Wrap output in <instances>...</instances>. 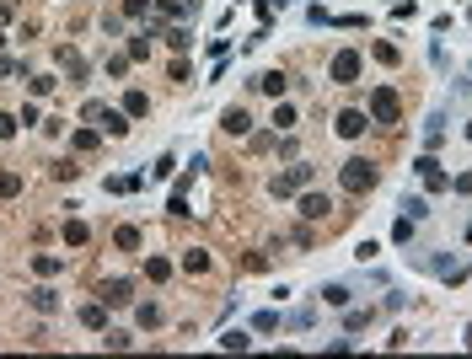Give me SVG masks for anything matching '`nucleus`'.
Segmentation results:
<instances>
[{
	"label": "nucleus",
	"instance_id": "a211bd4d",
	"mask_svg": "<svg viewBox=\"0 0 472 359\" xmlns=\"http://www.w3.org/2000/svg\"><path fill=\"white\" fill-rule=\"evenodd\" d=\"M370 327V306H349L344 311V333H365Z\"/></svg>",
	"mask_w": 472,
	"mask_h": 359
},
{
	"label": "nucleus",
	"instance_id": "09e8293b",
	"mask_svg": "<svg viewBox=\"0 0 472 359\" xmlns=\"http://www.w3.org/2000/svg\"><path fill=\"white\" fill-rule=\"evenodd\" d=\"M467 247H472V225H467Z\"/></svg>",
	"mask_w": 472,
	"mask_h": 359
},
{
	"label": "nucleus",
	"instance_id": "aec40b11",
	"mask_svg": "<svg viewBox=\"0 0 472 359\" xmlns=\"http://www.w3.org/2000/svg\"><path fill=\"white\" fill-rule=\"evenodd\" d=\"M268 123H274L279 134H285V129H295V107H290V102L279 97V102H274V119H268Z\"/></svg>",
	"mask_w": 472,
	"mask_h": 359
},
{
	"label": "nucleus",
	"instance_id": "603ef678",
	"mask_svg": "<svg viewBox=\"0 0 472 359\" xmlns=\"http://www.w3.org/2000/svg\"><path fill=\"white\" fill-rule=\"evenodd\" d=\"M467 76H472V70H467Z\"/></svg>",
	"mask_w": 472,
	"mask_h": 359
},
{
	"label": "nucleus",
	"instance_id": "c85d7f7f",
	"mask_svg": "<svg viewBox=\"0 0 472 359\" xmlns=\"http://www.w3.org/2000/svg\"><path fill=\"white\" fill-rule=\"evenodd\" d=\"M145 274L161 284V279H172V263H166V258H145Z\"/></svg>",
	"mask_w": 472,
	"mask_h": 359
},
{
	"label": "nucleus",
	"instance_id": "4c0bfd02",
	"mask_svg": "<svg viewBox=\"0 0 472 359\" xmlns=\"http://www.w3.org/2000/svg\"><path fill=\"white\" fill-rule=\"evenodd\" d=\"M17 129H21L17 113H0V140H17Z\"/></svg>",
	"mask_w": 472,
	"mask_h": 359
},
{
	"label": "nucleus",
	"instance_id": "b1692460",
	"mask_svg": "<svg viewBox=\"0 0 472 359\" xmlns=\"http://www.w3.org/2000/svg\"><path fill=\"white\" fill-rule=\"evenodd\" d=\"M123 113H129V119H145V113H150V97H145V91H129V97H123Z\"/></svg>",
	"mask_w": 472,
	"mask_h": 359
},
{
	"label": "nucleus",
	"instance_id": "2f4dec72",
	"mask_svg": "<svg viewBox=\"0 0 472 359\" xmlns=\"http://www.w3.org/2000/svg\"><path fill=\"white\" fill-rule=\"evenodd\" d=\"M49 172H54V177H60V182H76V177H81V166H76V161H54Z\"/></svg>",
	"mask_w": 472,
	"mask_h": 359
},
{
	"label": "nucleus",
	"instance_id": "423d86ee",
	"mask_svg": "<svg viewBox=\"0 0 472 359\" xmlns=\"http://www.w3.org/2000/svg\"><path fill=\"white\" fill-rule=\"evenodd\" d=\"M333 129H338L344 140H360V134H365V129H370V113H360V107H344V113H338V123H333Z\"/></svg>",
	"mask_w": 472,
	"mask_h": 359
},
{
	"label": "nucleus",
	"instance_id": "3c124183",
	"mask_svg": "<svg viewBox=\"0 0 472 359\" xmlns=\"http://www.w3.org/2000/svg\"><path fill=\"white\" fill-rule=\"evenodd\" d=\"M0 49H6V38H0Z\"/></svg>",
	"mask_w": 472,
	"mask_h": 359
},
{
	"label": "nucleus",
	"instance_id": "2eb2a0df",
	"mask_svg": "<svg viewBox=\"0 0 472 359\" xmlns=\"http://www.w3.org/2000/svg\"><path fill=\"white\" fill-rule=\"evenodd\" d=\"M285 86H290V80H285V70H268V76H258V91H268L274 102L285 97Z\"/></svg>",
	"mask_w": 472,
	"mask_h": 359
},
{
	"label": "nucleus",
	"instance_id": "412c9836",
	"mask_svg": "<svg viewBox=\"0 0 472 359\" xmlns=\"http://www.w3.org/2000/svg\"><path fill=\"white\" fill-rule=\"evenodd\" d=\"M188 188H193V177H177V188H172V215H193V209H188Z\"/></svg>",
	"mask_w": 472,
	"mask_h": 359
},
{
	"label": "nucleus",
	"instance_id": "9d476101",
	"mask_svg": "<svg viewBox=\"0 0 472 359\" xmlns=\"http://www.w3.org/2000/svg\"><path fill=\"white\" fill-rule=\"evenodd\" d=\"M81 327L86 333H103L107 327V300H86L81 306Z\"/></svg>",
	"mask_w": 472,
	"mask_h": 359
},
{
	"label": "nucleus",
	"instance_id": "393cba45",
	"mask_svg": "<svg viewBox=\"0 0 472 359\" xmlns=\"http://www.w3.org/2000/svg\"><path fill=\"white\" fill-rule=\"evenodd\" d=\"M97 140H103V134H97V129H76V134H70V150H97Z\"/></svg>",
	"mask_w": 472,
	"mask_h": 359
},
{
	"label": "nucleus",
	"instance_id": "9b49d317",
	"mask_svg": "<svg viewBox=\"0 0 472 359\" xmlns=\"http://www.w3.org/2000/svg\"><path fill=\"white\" fill-rule=\"evenodd\" d=\"M97 123H103L113 140H123V134H129V113H123V107H103V119H97Z\"/></svg>",
	"mask_w": 472,
	"mask_h": 359
},
{
	"label": "nucleus",
	"instance_id": "1a4fd4ad",
	"mask_svg": "<svg viewBox=\"0 0 472 359\" xmlns=\"http://www.w3.org/2000/svg\"><path fill=\"white\" fill-rule=\"evenodd\" d=\"M333 199L328 193H311V188H301V220H328Z\"/></svg>",
	"mask_w": 472,
	"mask_h": 359
},
{
	"label": "nucleus",
	"instance_id": "de8ad7c7",
	"mask_svg": "<svg viewBox=\"0 0 472 359\" xmlns=\"http://www.w3.org/2000/svg\"><path fill=\"white\" fill-rule=\"evenodd\" d=\"M467 140H472V119H467Z\"/></svg>",
	"mask_w": 472,
	"mask_h": 359
},
{
	"label": "nucleus",
	"instance_id": "f257e3e1",
	"mask_svg": "<svg viewBox=\"0 0 472 359\" xmlns=\"http://www.w3.org/2000/svg\"><path fill=\"white\" fill-rule=\"evenodd\" d=\"M338 182H344V193H370V188L381 182V172H376V161L354 156V161H344V172H338Z\"/></svg>",
	"mask_w": 472,
	"mask_h": 359
},
{
	"label": "nucleus",
	"instance_id": "a878e982",
	"mask_svg": "<svg viewBox=\"0 0 472 359\" xmlns=\"http://www.w3.org/2000/svg\"><path fill=\"white\" fill-rule=\"evenodd\" d=\"M134 317H140V327H161V306H156V300H145V306H140V311H134Z\"/></svg>",
	"mask_w": 472,
	"mask_h": 359
},
{
	"label": "nucleus",
	"instance_id": "a19ab883",
	"mask_svg": "<svg viewBox=\"0 0 472 359\" xmlns=\"http://www.w3.org/2000/svg\"><path fill=\"white\" fill-rule=\"evenodd\" d=\"M54 91V76H33V97H49Z\"/></svg>",
	"mask_w": 472,
	"mask_h": 359
},
{
	"label": "nucleus",
	"instance_id": "e433bc0d",
	"mask_svg": "<svg viewBox=\"0 0 472 359\" xmlns=\"http://www.w3.org/2000/svg\"><path fill=\"white\" fill-rule=\"evenodd\" d=\"M103 343H107V349H129L134 338H129V333H119V327H103Z\"/></svg>",
	"mask_w": 472,
	"mask_h": 359
},
{
	"label": "nucleus",
	"instance_id": "c756f323",
	"mask_svg": "<svg viewBox=\"0 0 472 359\" xmlns=\"http://www.w3.org/2000/svg\"><path fill=\"white\" fill-rule=\"evenodd\" d=\"M392 241H397V247H408V241H413V220H408V215H397V225H392Z\"/></svg>",
	"mask_w": 472,
	"mask_h": 359
},
{
	"label": "nucleus",
	"instance_id": "4468645a",
	"mask_svg": "<svg viewBox=\"0 0 472 359\" xmlns=\"http://www.w3.org/2000/svg\"><path fill=\"white\" fill-rule=\"evenodd\" d=\"M60 70H64L70 80H86V60L76 54V49H60Z\"/></svg>",
	"mask_w": 472,
	"mask_h": 359
},
{
	"label": "nucleus",
	"instance_id": "5701e85b",
	"mask_svg": "<svg viewBox=\"0 0 472 359\" xmlns=\"http://www.w3.org/2000/svg\"><path fill=\"white\" fill-rule=\"evenodd\" d=\"M166 43H172L177 54H188V49H193V33H188L183 21H172V33H166Z\"/></svg>",
	"mask_w": 472,
	"mask_h": 359
},
{
	"label": "nucleus",
	"instance_id": "7ed1b4c3",
	"mask_svg": "<svg viewBox=\"0 0 472 359\" xmlns=\"http://www.w3.org/2000/svg\"><path fill=\"white\" fill-rule=\"evenodd\" d=\"M365 113H370V123H397L403 119V97H397L392 86H376L370 102H365Z\"/></svg>",
	"mask_w": 472,
	"mask_h": 359
},
{
	"label": "nucleus",
	"instance_id": "ddd939ff",
	"mask_svg": "<svg viewBox=\"0 0 472 359\" xmlns=\"http://www.w3.org/2000/svg\"><path fill=\"white\" fill-rule=\"evenodd\" d=\"M33 274H38V279H54V274H64V258L60 252H38V258H33Z\"/></svg>",
	"mask_w": 472,
	"mask_h": 359
},
{
	"label": "nucleus",
	"instance_id": "39448f33",
	"mask_svg": "<svg viewBox=\"0 0 472 359\" xmlns=\"http://www.w3.org/2000/svg\"><path fill=\"white\" fill-rule=\"evenodd\" d=\"M413 172L424 177V188H430V193H446V188H451V172H446L435 156H419V161H413Z\"/></svg>",
	"mask_w": 472,
	"mask_h": 359
},
{
	"label": "nucleus",
	"instance_id": "f8f14e48",
	"mask_svg": "<svg viewBox=\"0 0 472 359\" xmlns=\"http://www.w3.org/2000/svg\"><path fill=\"white\" fill-rule=\"evenodd\" d=\"M27 306H33V311H43V317H49V311H60V295H54L49 284H38V290H27Z\"/></svg>",
	"mask_w": 472,
	"mask_h": 359
},
{
	"label": "nucleus",
	"instance_id": "7c9ffc66",
	"mask_svg": "<svg viewBox=\"0 0 472 359\" xmlns=\"http://www.w3.org/2000/svg\"><path fill=\"white\" fill-rule=\"evenodd\" d=\"M370 54H376L381 64H397V60H403V54H397V43H370Z\"/></svg>",
	"mask_w": 472,
	"mask_h": 359
},
{
	"label": "nucleus",
	"instance_id": "8fccbe9b",
	"mask_svg": "<svg viewBox=\"0 0 472 359\" xmlns=\"http://www.w3.org/2000/svg\"><path fill=\"white\" fill-rule=\"evenodd\" d=\"M467 343H472V327H467Z\"/></svg>",
	"mask_w": 472,
	"mask_h": 359
},
{
	"label": "nucleus",
	"instance_id": "cd10ccee",
	"mask_svg": "<svg viewBox=\"0 0 472 359\" xmlns=\"http://www.w3.org/2000/svg\"><path fill=\"white\" fill-rule=\"evenodd\" d=\"M435 274L456 284V279H467V263H456V258H451V263H435Z\"/></svg>",
	"mask_w": 472,
	"mask_h": 359
},
{
	"label": "nucleus",
	"instance_id": "c03bdc74",
	"mask_svg": "<svg viewBox=\"0 0 472 359\" xmlns=\"http://www.w3.org/2000/svg\"><path fill=\"white\" fill-rule=\"evenodd\" d=\"M451 188H456V193H462V199H472V172H462V177H456Z\"/></svg>",
	"mask_w": 472,
	"mask_h": 359
},
{
	"label": "nucleus",
	"instance_id": "20e7f679",
	"mask_svg": "<svg viewBox=\"0 0 472 359\" xmlns=\"http://www.w3.org/2000/svg\"><path fill=\"white\" fill-rule=\"evenodd\" d=\"M360 70H365V60H360L354 49H338V54H333V64H328V76L338 80V86H354V80H360Z\"/></svg>",
	"mask_w": 472,
	"mask_h": 359
},
{
	"label": "nucleus",
	"instance_id": "a18cd8bd",
	"mask_svg": "<svg viewBox=\"0 0 472 359\" xmlns=\"http://www.w3.org/2000/svg\"><path fill=\"white\" fill-rule=\"evenodd\" d=\"M6 21H11V6H6V0H0V27H6Z\"/></svg>",
	"mask_w": 472,
	"mask_h": 359
},
{
	"label": "nucleus",
	"instance_id": "72a5a7b5",
	"mask_svg": "<svg viewBox=\"0 0 472 359\" xmlns=\"http://www.w3.org/2000/svg\"><path fill=\"white\" fill-rule=\"evenodd\" d=\"M322 306H349V290H344V284H328V290H322Z\"/></svg>",
	"mask_w": 472,
	"mask_h": 359
},
{
	"label": "nucleus",
	"instance_id": "6ab92c4d",
	"mask_svg": "<svg viewBox=\"0 0 472 359\" xmlns=\"http://www.w3.org/2000/svg\"><path fill=\"white\" fill-rule=\"evenodd\" d=\"M91 231H86V220H64V247H86Z\"/></svg>",
	"mask_w": 472,
	"mask_h": 359
},
{
	"label": "nucleus",
	"instance_id": "473e14b6",
	"mask_svg": "<svg viewBox=\"0 0 472 359\" xmlns=\"http://www.w3.org/2000/svg\"><path fill=\"white\" fill-rule=\"evenodd\" d=\"M123 17H129V21H145V17H150V0H123Z\"/></svg>",
	"mask_w": 472,
	"mask_h": 359
},
{
	"label": "nucleus",
	"instance_id": "79ce46f5",
	"mask_svg": "<svg viewBox=\"0 0 472 359\" xmlns=\"http://www.w3.org/2000/svg\"><path fill=\"white\" fill-rule=\"evenodd\" d=\"M129 64H134V60H129V54H113V60H107V76H123Z\"/></svg>",
	"mask_w": 472,
	"mask_h": 359
},
{
	"label": "nucleus",
	"instance_id": "dca6fc26",
	"mask_svg": "<svg viewBox=\"0 0 472 359\" xmlns=\"http://www.w3.org/2000/svg\"><path fill=\"white\" fill-rule=\"evenodd\" d=\"M140 231H134V225H119V231H113V247H119V252H140Z\"/></svg>",
	"mask_w": 472,
	"mask_h": 359
},
{
	"label": "nucleus",
	"instance_id": "f704fd0d",
	"mask_svg": "<svg viewBox=\"0 0 472 359\" xmlns=\"http://www.w3.org/2000/svg\"><path fill=\"white\" fill-rule=\"evenodd\" d=\"M274 327H279V311H258L252 317V333H274Z\"/></svg>",
	"mask_w": 472,
	"mask_h": 359
},
{
	"label": "nucleus",
	"instance_id": "37998d69",
	"mask_svg": "<svg viewBox=\"0 0 472 359\" xmlns=\"http://www.w3.org/2000/svg\"><path fill=\"white\" fill-rule=\"evenodd\" d=\"M247 343H252L247 333H226V338H220V349H247Z\"/></svg>",
	"mask_w": 472,
	"mask_h": 359
},
{
	"label": "nucleus",
	"instance_id": "c9c22d12",
	"mask_svg": "<svg viewBox=\"0 0 472 359\" xmlns=\"http://www.w3.org/2000/svg\"><path fill=\"white\" fill-rule=\"evenodd\" d=\"M403 215H408V220H413V225H419V220L430 215V204H424V199H403Z\"/></svg>",
	"mask_w": 472,
	"mask_h": 359
},
{
	"label": "nucleus",
	"instance_id": "49530a36",
	"mask_svg": "<svg viewBox=\"0 0 472 359\" xmlns=\"http://www.w3.org/2000/svg\"><path fill=\"white\" fill-rule=\"evenodd\" d=\"M177 6H188V11H193V6H199V0H177Z\"/></svg>",
	"mask_w": 472,
	"mask_h": 359
},
{
	"label": "nucleus",
	"instance_id": "ea45409f",
	"mask_svg": "<svg viewBox=\"0 0 472 359\" xmlns=\"http://www.w3.org/2000/svg\"><path fill=\"white\" fill-rule=\"evenodd\" d=\"M172 166H177V161H172V156H161L156 166H150V177H156V182H161V177H172Z\"/></svg>",
	"mask_w": 472,
	"mask_h": 359
},
{
	"label": "nucleus",
	"instance_id": "f3484780",
	"mask_svg": "<svg viewBox=\"0 0 472 359\" xmlns=\"http://www.w3.org/2000/svg\"><path fill=\"white\" fill-rule=\"evenodd\" d=\"M183 274H209V252L204 247H188L183 252Z\"/></svg>",
	"mask_w": 472,
	"mask_h": 359
},
{
	"label": "nucleus",
	"instance_id": "0eeeda50",
	"mask_svg": "<svg viewBox=\"0 0 472 359\" xmlns=\"http://www.w3.org/2000/svg\"><path fill=\"white\" fill-rule=\"evenodd\" d=\"M97 300H107V306H129V300H134V284H129V279H103V284H97Z\"/></svg>",
	"mask_w": 472,
	"mask_h": 359
},
{
	"label": "nucleus",
	"instance_id": "f03ea898",
	"mask_svg": "<svg viewBox=\"0 0 472 359\" xmlns=\"http://www.w3.org/2000/svg\"><path fill=\"white\" fill-rule=\"evenodd\" d=\"M311 177H317V172H311L306 161H290L285 172H279L274 182H268V193H274V199H295L301 188H311Z\"/></svg>",
	"mask_w": 472,
	"mask_h": 359
},
{
	"label": "nucleus",
	"instance_id": "58836bf2",
	"mask_svg": "<svg viewBox=\"0 0 472 359\" xmlns=\"http://www.w3.org/2000/svg\"><path fill=\"white\" fill-rule=\"evenodd\" d=\"M140 188V177H107V193H134Z\"/></svg>",
	"mask_w": 472,
	"mask_h": 359
},
{
	"label": "nucleus",
	"instance_id": "bb28decb",
	"mask_svg": "<svg viewBox=\"0 0 472 359\" xmlns=\"http://www.w3.org/2000/svg\"><path fill=\"white\" fill-rule=\"evenodd\" d=\"M150 33H140V38H129V49H123V54H129V60H150Z\"/></svg>",
	"mask_w": 472,
	"mask_h": 359
},
{
	"label": "nucleus",
	"instance_id": "6e6552de",
	"mask_svg": "<svg viewBox=\"0 0 472 359\" xmlns=\"http://www.w3.org/2000/svg\"><path fill=\"white\" fill-rule=\"evenodd\" d=\"M220 129H226L231 140H242V134H252V113H247V107H226V113H220Z\"/></svg>",
	"mask_w": 472,
	"mask_h": 359
},
{
	"label": "nucleus",
	"instance_id": "4be33fe9",
	"mask_svg": "<svg viewBox=\"0 0 472 359\" xmlns=\"http://www.w3.org/2000/svg\"><path fill=\"white\" fill-rule=\"evenodd\" d=\"M17 193H21V172L0 166V199H17Z\"/></svg>",
	"mask_w": 472,
	"mask_h": 359
}]
</instances>
